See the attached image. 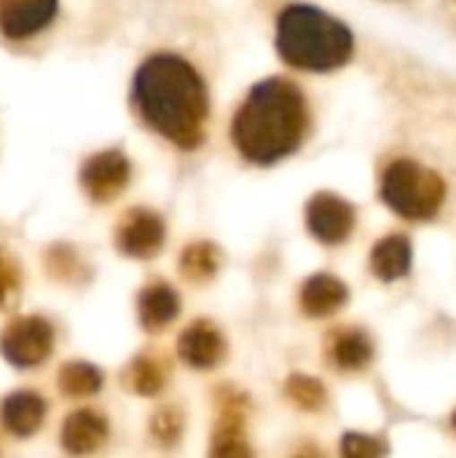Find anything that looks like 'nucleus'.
<instances>
[{
  "label": "nucleus",
  "mask_w": 456,
  "mask_h": 458,
  "mask_svg": "<svg viewBox=\"0 0 456 458\" xmlns=\"http://www.w3.org/2000/svg\"><path fill=\"white\" fill-rule=\"evenodd\" d=\"M132 105L153 131L177 148L194 150L202 145L210 94L204 78L188 59L177 54L148 56L134 72Z\"/></svg>",
  "instance_id": "nucleus-1"
},
{
  "label": "nucleus",
  "mask_w": 456,
  "mask_h": 458,
  "mask_svg": "<svg viewBox=\"0 0 456 458\" xmlns=\"http://www.w3.org/2000/svg\"><path fill=\"white\" fill-rule=\"evenodd\" d=\"M309 129L304 91L288 78H266L255 83L239 105L231 140L253 164H277L298 150Z\"/></svg>",
  "instance_id": "nucleus-2"
},
{
  "label": "nucleus",
  "mask_w": 456,
  "mask_h": 458,
  "mask_svg": "<svg viewBox=\"0 0 456 458\" xmlns=\"http://www.w3.org/2000/svg\"><path fill=\"white\" fill-rule=\"evenodd\" d=\"M352 32L336 16L314 5H288L277 21V51L282 62L309 72H328L349 62Z\"/></svg>",
  "instance_id": "nucleus-3"
},
{
  "label": "nucleus",
  "mask_w": 456,
  "mask_h": 458,
  "mask_svg": "<svg viewBox=\"0 0 456 458\" xmlns=\"http://www.w3.org/2000/svg\"><path fill=\"white\" fill-rule=\"evenodd\" d=\"M382 199L406 220H430L446 199V182L433 169L400 158L390 164L382 177Z\"/></svg>",
  "instance_id": "nucleus-4"
},
{
  "label": "nucleus",
  "mask_w": 456,
  "mask_h": 458,
  "mask_svg": "<svg viewBox=\"0 0 456 458\" xmlns=\"http://www.w3.org/2000/svg\"><path fill=\"white\" fill-rule=\"evenodd\" d=\"M54 330L43 317H19L0 335L3 357L16 368H35L51 357Z\"/></svg>",
  "instance_id": "nucleus-5"
},
{
  "label": "nucleus",
  "mask_w": 456,
  "mask_h": 458,
  "mask_svg": "<svg viewBox=\"0 0 456 458\" xmlns=\"http://www.w3.org/2000/svg\"><path fill=\"white\" fill-rule=\"evenodd\" d=\"M132 180V164L121 150H99L81 166V185L97 204L116 199Z\"/></svg>",
  "instance_id": "nucleus-6"
},
{
  "label": "nucleus",
  "mask_w": 456,
  "mask_h": 458,
  "mask_svg": "<svg viewBox=\"0 0 456 458\" xmlns=\"http://www.w3.org/2000/svg\"><path fill=\"white\" fill-rule=\"evenodd\" d=\"M306 225L323 244H341L355 228V207L336 193H317L306 204Z\"/></svg>",
  "instance_id": "nucleus-7"
},
{
  "label": "nucleus",
  "mask_w": 456,
  "mask_h": 458,
  "mask_svg": "<svg viewBox=\"0 0 456 458\" xmlns=\"http://www.w3.org/2000/svg\"><path fill=\"white\" fill-rule=\"evenodd\" d=\"M118 250L129 258H153L164 244V223L153 209H132L116 233Z\"/></svg>",
  "instance_id": "nucleus-8"
},
{
  "label": "nucleus",
  "mask_w": 456,
  "mask_h": 458,
  "mask_svg": "<svg viewBox=\"0 0 456 458\" xmlns=\"http://www.w3.org/2000/svg\"><path fill=\"white\" fill-rule=\"evenodd\" d=\"M56 8V0H0V32L8 40H27L54 21Z\"/></svg>",
  "instance_id": "nucleus-9"
},
{
  "label": "nucleus",
  "mask_w": 456,
  "mask_h": 458,
  "mask_svg": "<svg viewBox=\"0 0 456 458\" xmlns=\"http://www.w3.org/2000/svg\"><path fill=\"white\" fill-rule=\"evenodd\" d=\"M177 354L185 365H191L196 370H212L226 357V341L212 322L199 319V322L188 325L185 333L180 335Z\"/></svg>",
  "instance_id": "nucleus-10"
},
{
  "label": "nucleus",
  "mask_w": 456,
  "mask_h": 458,
  "mask_svg": "<svg viewBox=\"0 0 456 458\" xmlns=\"http://www.w3.org/2000/svg\"><path fill=\"white\" fill-rule=\"evenodd\" d=\"M108 440V421L94 411H75L62 424V448L70 456H89Z\"/></svg>",
  "instance_id": "nucleus-11"
},
{
  "label": "nucleus",
  "mask_w": 456,
  "mask_h": 458,
  "mask_svg": "<svg viewBox=\"0 0 456 458\" xmlns=\"http://www.w3.org/2000/svg\"><path fill=\"white\" fill-rule=\"evenodd\" d=\"M46 400L35 392H13L11 397H5L3 408H0V421L3 427L16 435V437H30L32 432L40 429L43 419H46Z\"/></svg>",
  "instance_id": "nucleus-12"
},
{
  "label": "nucleus",
  "mask_w": 456,
  "mask_h": 458,
  "mask_svg": "<svg viewBox=\"0 0 456 458\" xmlns=\"http://www.w3.org/2000/svg\"><path fill=\"white\" fill-rule=\"evenodd\" d=\"M349 301V290L331 274H314L301 290V309L309 317H331Z\"/></svg>",
  "instance_id": "nucleus-13"
},
{
  "label": "nucleus",
  "mask_w": 456,
  "mask_h": 458,
  "mask_svg": "<svg viewBox=\"0 0 456 458\" xmlns=\"http://www.w3.org/2000/svg\"><path fill=\"white\" fill-rule=\"evenodd\" d=\"M411 242L400 233L384 236L371 252V271L382 282H398L411 271Z\"/></svg>",
  "instance_id": "nucleus-14"
},
{
  "label": "nucleus",
  "mask_w": 456,
  "mask_h": 458,
  "mask_svg": "<svg viewBox=\"0 0 456 458\" xmlns=\"http://www.w3.org/2000/svg\"><path fill=\"white\" fill-rule=\"evenodd\" d=\"M137 311H140L142 327L161 330V327H167L180 314V298H177V293L169 284L156 282V284H151V287H145L140 293Z\"/></svg>",
  "instance_id": "nucleus-15"
},
{
  "label": "nucleus",
  "mask_w": 456,
  "mask_h": 458,
  "mask_svg": "<svg viewBox=\"0 0 456 458\" xmlns=\"http://www.w3.org/2000/svg\"><path fill=\"white\" fill-rule=\"evenodd\" d=\"M331 357L341 370H363L374 360V344L363 330H344L333 338Z\"/></svg>",
  "instance_id": "nucleus-16"
},
{
  "label": "nucleus",
  "mask_w": 456,
  "mask_h": 458,
  "mask_svg": "<svg viewBox=\"0 0 456 458\" xmlns=\"http://www.w3.org/2000/svg\"><path fill=\"white\" fill-rule=\"evenodd\" d=\"M218 268H220V252L210 242L188 244L185 252L180 255V271L191 282H207L218 274Z\"/></svg>",
  "instance_id": "nucleus-17"
},
{
  "label": "nucleus",
  "mask_w": 456,
  "mask_h": 458,
  "mask_svg": "<svg viewBox=\"0 0 456 458\" xmlns=\"http://www.w3.org/2000/svg\"><path fill=\"white\" fill-rule=\"evenodd\" d=\"M212 458H253L250 443L245 440L242 432V419L239 413H226V419L220 421L215 440H212Z\"/></svg>",
  "instance_id": "nucleus-18"
},
{
  "label": "nucleus",
  "mask_w": 456,
  "mask_h": 458,
  "mask_svg": "<svg viewBox=\"0 0 456 458\" xmlns=\"http://www.w3.org/2000/svg\"><path fill=\"white\" fill-rule=\"evenodd\" d=\"M167 370L156 357H137L126 370V386L140 397H153L164 389Z\"/></svg>",
  "instance_id": "nucleus-19"
},
{
  "label": "nucleus",
  "mask_w": 456,
  "mask_h": 458,
  "mask_svg": "<svg viewBox=\"0 0 456 458\" xmlns=\"http://www.w3.org/2000/svg\"><path fill=\"white\" fill-rule=\"evenodd\" d=\"M59 389L67 397H89L102 389V373L89 362H70L59 370Z\"/></svg>",
  "instance_id": "nucleus-20"
},
{
  "label": "nucleus",
  "mask_w": 456,
  "mask_h": 458,
  "mask_svg": "<svg viewBox=\"0 0 456 458\" xmlns=\"http://www.w3.org/2000/svg\"><path fill=\"white\" fill-rule=\"evenodd\" d=\"M285 394H288V400H290L293 405H298L301 411H309V413L320 411V408L325 405V400H328L325 386H323L317 378L304 376V373H293V376L285 381Z\"/></svg>",
  "instance_id": "nucleus-21"
},
{
  "label": "nucleus",
  "mask_w": 456,
  "mask_h": 458,
  "mask_svg": "<svg viewBox=\"0 0 456 458\" xmlns=\"http://www.w3.org/2000/svg\"><path fill=\"white\" fill-rule=\"evenodd\" d=\"M387 443L374 435L363 432H347L341 440V458H384Z\"/></svg>",
  "instance_id": "nucleus-22"
},
{
  "label": "nucleus",
  "mask_w": 456,
  "mask_h": 458,
  "mask_svg": "<svg viewBox=\"0 0 456 458\" xmlns=\"http://www.w3.org/2000/svg\"><path fill=\"white\" fill-rule=\"evenodd\" d=\"M151 435L161 445H175L183 435V416L175 408H164L151 421Z\"/></svg>",
  "instance_id": "nucleus-23"
},
{
  "label": "nucleus",
  "mask_w": 456,
  "mask_h": 458,
  "mask_svg": "<svg viewBox=\"0 0 456 458\" xmlns=\"http://www.w3.org/2000/svg\"><path fill=\"white\" fill-rule=\"evenodd\" d=\"M19 284H22V274H19L16 260L5 250H0V309L16 301Z\"/></svg>",
  "instance_id": "nucleus-24"
},
{
  "label": "nucleus",
  "mask_w": 456,
  "mask_h": 458,
  "mask_svg": "<svg viewBox=\"0 0 456 458\" xmlns=\"http://www.w3.org/2000/svg\"><path fill=\"white\" fill-rule=\"evenodd\" d=\"M452 424H454V429H456V411H454V416H452Z\"/></svg>",
  "instance_id": "nucleus-25"
}]
</instances>
